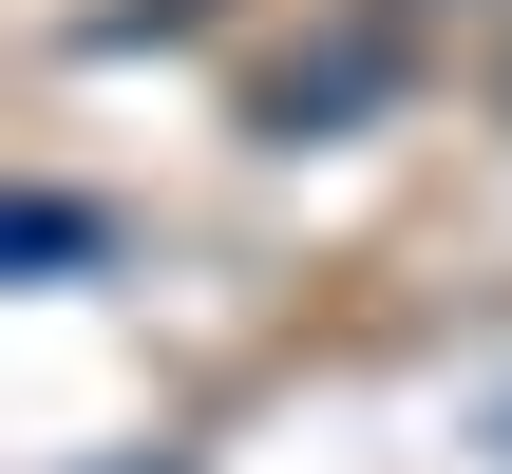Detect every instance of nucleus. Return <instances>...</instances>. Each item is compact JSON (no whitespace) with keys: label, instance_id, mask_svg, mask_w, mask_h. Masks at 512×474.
Wrapping results in <instances>:
<instances>
[{"label":"nucleus","instance_id":"2","mask_svg":"<svg viewBox=\"0 0 512 474\" xmlns=\"http://www.w3.org/2000/svg\"><path fill=\"white\" fill-rule=\"evenodd\" d=\"M475 437H494V456H512V380H494V418H475Z\"/></svg>","mask_w":512,"mask_h":474},{"label":"nucleus","instance_id":"1","mask_svg":"<svg viewBox=\"0 0 512 474\" xmlns=\"http://www.w3.org/2000/svg\"><path fill=\"white\" fill-rule=\"evenodd\" d=\"M0 247H19V266H76V247H95V209H76V190H19V228H0Z\"/></svg>","mask_w":512,"mask_h":474}]
</instances>
